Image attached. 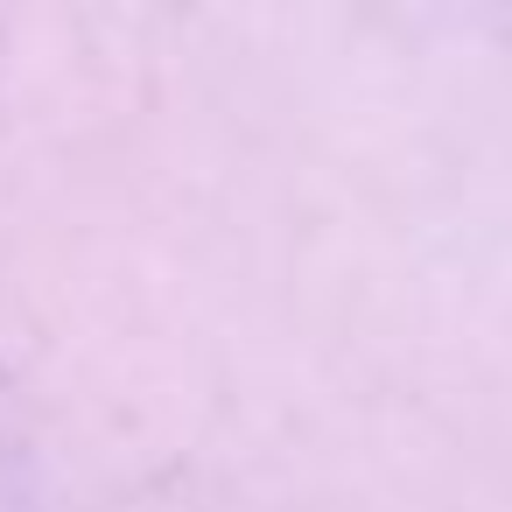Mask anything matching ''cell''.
<instances>
[]
</instances>
